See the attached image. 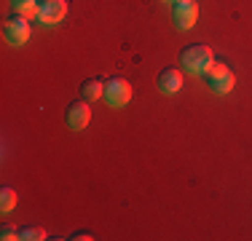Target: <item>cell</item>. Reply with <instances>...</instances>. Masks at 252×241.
I'll return each mask as SVG.
<instances>
[{
    "instance_id": "cell-8",
    "label": "cell",
    "mask_w": 252,
    "mask_h": 241,
    "mask_svg": "<svg viewBox=\"0 0 252 241\" xmlns=\"http://www.w3.org/2000/svg\"><path fill=\"white\" fill-rule=\"evenodd\" d=\"M183 78H185L183 70L166 67V70L158 72V81H156V86H158L161 94H177L180 89H183Z\"/></svg>"
},
{
    "instance_id": "cell-4",
    "label": "cell",
    "mask_w": 252,
    "mask_h": 241,
    "mask_svg": "<svg viewBox=\"0 0 252 241\" xmlns=\"http://www.w3.org/2000/svg\"><path fill=\"white\" fill-rule=\"evenodd\" d=\"M102 99H105L110 107H124V105H129V99H131V83L126 81V78H118V75H116V78H107Z\"/></svg>"
},
{
    "instance_id": "cell-15",
    "label": "cell",
    "mask_w": 252,
    "mask_h": 241,
    "mask_svg": "<svg viewBox=\"0 0 252 241\" xmlns=\"http://www.w3.org/2000/svg\"><path fill=\"white\" fill-rule=\"evenodd\" d=\"M164 3H172V5H175V3H183V0H164Z\"/></svg>"
},
{
    "instance_id": "cell-2",
    "label": "cell",
    "mask_w": 252,
    "mask_h": 241,
    "mask_svg": "<svg viewBox=\"0 0 252 241\" xmlns=\"http://www.w3.org/2000/svg\"><path fill=\"white\" fill-rule=\"evenodd\" d=\"M204 81L209 83V89H212L215 94H231L233 86H236V75L228 70L225 62H218V59L204 70Z\"/></svg>"
},
{
    "instance_id": "cell-7",
    "label": "cell",
    "mask_w": 252,
    "mask_h": 241,
    "mask_svg": "<svg viewBox=\"0 0 252 241\" xmlns=\"http://www.w3.org/2000/svg\"><path fill=\"white\" fill-rule=\"evenodd\" d=\"M64 120H67V126L73 131H81L89 126V120H92V107H89L86 99H78L73 102V105L67 107V116H64Z\"/></svg>"
},
{
    "instance_id": "cell-12",
    "label": "cell",
    "mask_w": 252,
    "mask_h": 241,
    "mask_svg": "<svg viewBox=\"0 0 252 241\" xmlns=\"http://www.w3.org/2000/svg\"><path fill=\"white\" fill-rule=\"evenodd\" d=\"M43 239H46L43 228H35V225L22 228V241H43Z\"/></svg>"
},
{
    "instance_id": "cell-13",
    "label": "cell",
    "mask_w": 252,
    "mask_h": 241,
    "mask_svg": "<svg viewBox=\"0 0 252 241\" xmlns=\"http://www.w3.org/2000/svg\"><path fill=\"white\" fill-rule=\"evenodd\" d=\"M0 239H3V241H14V239H22V231H16L14 225H3V228H0Z\"/></svg>"
},
{
    "instance_id": "cell-6",
    "label": "cell",
    "mask_w": 252,
    "mask_h": 241,
    "mask_svg": "<svg viewBox=\"0 0 252 241\" xmlns=\"http://www.w3.org/2000/svg\"><path fill=\"white\" fill-rule=\"evenodd\" d=\"M67 16V0H43L38 3V22L43 24H59Z\"/></svg>"
},
{
    "instance_id": "cell-9",
    "label": "cell",
    "mask_w": 252,
    "mask_h": 241,
    "mask_svg": "<svg viewBox=\"0 0 252 241\" xmlns=\"http://www.w3.org/2000/svg\"><path fill=\"white\" fill-rule=\"evenodd\" d=\"M102 94H105V81H102V78H89V81H83L81 96H83L86 102L102 99Z\"/></svg>"
},
{
    "instance_id": "cell-14",
    "label": "cell",
    "mask_w": 252,
    "mask_h": 241,
    "mask_svg": "<svg viewBox=\"0 0 252 241\" xmlns=\"http://www.w3.org/2000/svg\"><path fill=\"white\" fill-rule=\"evenodd\" d=\"M92 239H94V236H92L89 231H75L73 236H70V241H92Z\"/></svg>"
},
{
    "instance_id": "cell-5",
    "label": "cell",
    "mask_w": 252,
    "mask_h": 241,
    "mask_svg": "<svg viewBox=\"0 0 252 241\" xmlns=\"http://www.w3.org/2000/svg\"><path fill=\"white\" fill-rule=\"evenodd\" d=\"M172 22H175L180 30L193 27V24L199 22V5H196V0H183V3L172 5Z\"/></svg>"
},
{
    "instance_id": "cell-3",
    "label": "cell",
    "mask_w": 252,
    "mask_h": 241,
    "mask_svg": "<svg viewBox=\"0 0 252 241\" xmlns=\"http://www.w3.org/2000/svg\"><path fill=\"white\" fill-rule=\"evenodd\" d=\"M30 35H32V24H30V19H25V16L14 14V16H8V19L3 22V38H5V43L25 46L27 40H30Z\"/></svg>"
},
{
    "instance_id": "cell-10",
    "label": "cell",
    "mask_w": 252,
    "mask_h": 241,
    "mask_svg": "<svg viewBox=\"0 0 252 241\" xmlns=\"http://www.w3.org/2000/svg\"><path fill=\"white\" fill-rule=\"evenodd\" d=\"M11 5H14V11L19 16H25V19H35V16H38V0H11Z\"/></svg>"
},
{
    "instance_id": "cell-11",
    "label": "cell",
    "mask_w": 252,
    "mask_h": 241,
    "mask_svg": "<svg viewBox=\"0 0 252 241\" xmlns=\"http://www.w3.org/2000/svg\"><path fill=\"white\" fill-rule=\"evenodd\" d=\"M16 201H19V196H16V190L14 188H0V212L3 214H8L11 209H16Z\"/></svg>"
},
{
    "instance_id": "cell-1",
    "label": "cell",
    "mask_w": 252,
    "mask_h": 241,
    "mask_svg": "<svg viewBox=\"0 0 252 241\" xmlns=\"http://www.w3.org/2000/svg\"><path fill=\"white\" fill-rule=\"evenodd\" d=\"M215 62V54L209 46L193 43V46H185L180 51V70L188 72V75H204V70Z\"/></svg>"
},
{
    "instance_id": "cell-16",
    "label": "cell",
    "mask_w": 252,
    "mask_h": 241,
    "mask_svg": "<svg viewBox=\"0 0 252 241\" xmlns=\"http://www.w3.org/2000/svg\"><path fill=\"white\" fill-rule=\"evenodd\" d=\"M38 3H43V0H38Z\"/></svg>"
}]
</instances>
